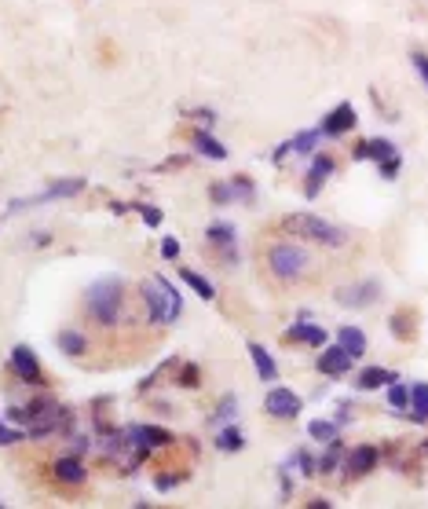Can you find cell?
<instances>
[{"instance_id":"6da1fadb","label":"cell","mask_w":428,"mask_h":509,"mask_svg":"<svg viewBox=\"0 0 428 509\" xmlns=\"http://www.w3.org/2000/svg\"><path fill=\"white\" fill-rule=\"evenodd\" d=\"M84 308L99 326H114L121 319V308H125V286L117 275H106L95 286H88V293H84Z\"/></svg>"},{"instance_id":"7a4b0ae2","label":"cell","mask_w":428,"mask_h":509,"mask_svg":"<svg viewBox=\"0 0 428 509\" xmlns=\"http://www.w3.org/2000/svg\"><path fill=\"white\" fill-rule=\"evenodd\" d=\"M143 301H147V308H151V319L162 323V326L176 323V319H179V308H184L179 293L168 286L165 275H154V279L143 282Z\"/></svg>"},{"instance_id":"3957f363","label":"cell","mask_w":428,"mask_h":509,"mask_svg":"<svg viewBox=\"0 0 428 509\" xmlns=\"http://www.w3.org/2000/svg\"><path fill=\"white\" fill-rule=\"evenodd\" d=\"M307 264H312V257H307L301 246H290V242H278V246L267 249V268H271V275L282 279V282L301 279V275L307 271Z\"/></svg>"},{"instance_id":"277c9868","label":"cell","mask_w":428,"mask_h":509,"mask_svg":"<svg viewBox=\"0 0 428 509\" xmlns=\"http://www.w3.org/2000/svg\"><path fill=\"white\" fill-rule=\"evenodd\" d=\"M286 227L297 231V235H304V238H312V242H318V246H344V242H348V231L344 227L329 224V220H318L312 213L290 216V220H286Z\"/></svg>"},{"instance_id":"5b68a950","label":"cell","mask_w":428,"mask_h":509,"mask_svg":"<svg viewBox=\"0 0 428 509\" xmlns=\"http://www.w3.org/2000/svg\"><path fill=\"white\" fill-rule=\"evenodd\" d=\"M264 407H267V414H275V418H297L301 414V396L290 388H271Z\"/></svg>"},{"instance_id":"8992f818","label":"cell","mask_w":428,"mask_h":509,"mask_svg":"<svg viewBox=\"0 0 428 509\" xmlns=\"http://www.w3.org/2000/svg\"><path fill=\"white\" fill-rule=\"evenodd\" d=\"M12 370L26 381V385H40V363H37V356L29 352L26 345L12 348Z\"/></svg>"},{"instance_id":"52a82bcc","label":"cell","mask_w":428,"mask_h":509,"mask_svg":"<svg viewBox=\"0 0 428 509\" xmlns=\"http://www.w3.org/2000/svg\"><path fill=\"white\" fill-rule=\"evenodd\" d=\"M351 125H355V110H351V103H340L337 110H329V114H326L323 132H326V136H340V132H348Z\"/></svg>"},{"instance_id":"ba28073f","label":"cell","mask_w":428,"mask_h":509,"mask_svg":"<svg viewBox=\"0 0 428 509\" xmlns=\"http://www.w3.org/2000/svg\"><path fill=\"white\" fill-rule=\"evenodd\" d=\"M348 367H351V356H348L340 345H337V348H326V352L318 356V370H323V374H333V377H340Z\"/></svg>"},{"instance_id":"9c48e42d","label":"cell","mask_w":428,"mask_h":509,"mask_svg":"<svg viewBox=\"0 0 428 509\" xmlns=\"http://www.w3.org/2000/svg\"><path fill=\"white\" fill-rule=\"evenodd\" d=\"M373 465H377V451H373V447H355L348 454V462H344V473L348 476H362V473H370Z\"/></svg>"},{"instance_id":"30bf717a","label":"cell","mask_w":428,"mask_h":509,"mask_svg":"<svg viewBox=\"0 0 428 509\" xmlns=\"http://www.w3.org/2000/svg\"><path fill=\"white\" fill-rule=\"evenodd\" d=\"M355 158H377V162H392L395 158V147L388 140H366L355 147Z\"/></svg>"},{"instance_id":"8fae6325","label":"cell","mask_w":428,"mask_h":509,"mask_svg":"<svg viewBox=\"0 0 428 509\" xmlns=\"http://www.w3.org/2000/svg\"><path fill=\"white\" fill-rule=\"evenodd\" d=\"M249 356H253V363H256V374H260V381H275L278 367H275L271 352H267L264 345H249Z\"/></svg>"},{"instance_id":"7c38bea8","label":"cell","mask_w":428,"mask_h":509,"mask_svg":"<svg viewBox=\"0 0 428 509\" xmlns=\"http://www.w3.org/2000/svg\"><path fill=\"white\" fill-rule=\"evenodd\" d=\"M333 173V162H329L326 154H318L315 162H312V173H307V198L318 195V187H323V179Z\"/></svg>"},{"instance_id":"4fadbf2b","label":"cell","mask_w":428,"mask_h":509,"mask_svg":"<svg viewBox=\"0 0 428 509\" xmlns=\"http://www.w3.org/2000/svg\"><path fill=\"white\" fill-rule=\"evenodd\" d=\"M290 341H304V345H326V330L323 326H312V323H297L290 326Z\"/></svg>"},{"instance_id":"5bb4252c","label":"cell","mask_w":428,"mask_h":509,"mask_svg":"<svg viewBox=\"0 0 428 509\" xmlns=\"http://www.w3.org/2000/svg\"><path fill=\"white\" fill-rule=\"evenodd\" d=\"M209 242L227 253V260L238 257V253H234V227H231V224H212V227H209Z\"/></svg>"},{"instance_id":"9a60e30c","label":"cell","mask_w":428,"mask_h":509,"mask_svg":"<svg viewBox=\"0 0 428 509\" xmlns=\"http://www.w3.org/2000/svg\"><path fill=\"white\" fill-rule=\"evenodd\" d=\"M340 348H344V352H348L351 359L366 352V337H362L359 326H344V330H340Z\"/></svg>"},{"instance_id":"2e32d148","label":"cell","mask_w":428,"mask_h":509,"mask_svg":"<svg viewBox=\"0 0 428 509\" xmlns=\"http://www.w3.org/2000/svg\"><path fill=\"white\" fill-rule=\"evenodd\" d=\"M395 374L392 370H384V367H366L359 374V388H381V385H392Z\"/></svg>"},{"instance_id":"e0dca14e","label":"cell","mask_w":428,"mask_h":509,"mask_svg":"<svg viewBox=\"0 0 428 509\" xmlns=\"http://www.w3.org/2000/svg\"><path fill=\"white\" fill-rule=\"evenodd\" d=\"M373 293H377V286L366 282V286H348V290H340V304H370L373 301Z\"/></svg>"},{"instance_id":"ac0fdd59","label":"cell","mask_w":428,"mask_h":509,"mask_svg":"<svg viewBox=\"0 0 428 509\" xmlns=\"http://www.w3.org/2000/svg\"><path fill=\"white\" fill-rule=\"evenodd\" d=\"M194 147L205 158H216V162H223V158H227V147H223L220 140H212L209 132H194Z\"/></svg>"},{"instance_id":"d6986e66","label":"cell","mask_w":428,"mask_h":509,"mask_svg":"<svg viewBox=\"0 0 428 509\" xmlns=\"http://www.w3.org/2000/svg\"><path fill=\"white\" fill-rule=\"evenodd\" d=\"M179 279H184V282L190 286V290H194V293L201 297V301H212V297H216V290H212V286H209L205 279H201L198 271H190V268H179Z\"/></svg>"},{"instance_id":"ffe728a7","label":"cell","mask_w":428,"mask_h":509,"mask_svg":"<svg viewBox=\"0 0 428 509\" xmlns=\"http://www.w3.org/2000/svg\"><path fill=\"white\" fill-rule=\"evenodd\" d=\"M55 476L62 484H84V469H81V462H73V458L55 462Z\"/></svg>"},{"instance_id":"44dd1931","label":"cell","mask_w":428,"mask_h":509,"mask_svg":"<svg viewBox=\"0 0 428 509\" xmlns=\"http://www.w3.org/2000/svg\"><path fill=\"white\" fill-rule=\"evenodd\" d=\"M139 447H162V443L168 440V432H162V429H132L128 432Z\"/></svg>"},{"instance_id":"7402d4cb","label":"cell","mask_w":428,"mask_h":509,"mask_svg":"<svg viewBox=\"0 0 428 509\" xmlns=\"http://www.w3.org/2000/svg\"><path fill=\"white\" fill-rule=\"evenodd\" d=\"M410 407H414V418L417 421H428V385H414Z\"/></svg>"},{"instance_id":"603a6c76","label":"cell","mask_w":428,"mask_h":509,"mask_svg":"<svg viewBox=\"0 0 428 509\" xmlns=\"http://www.w3.org/2000/svg\"><path fill=\"white\" fill-rule=\"evenodd\" d=\"M59 348H62L66 356H81V352H84V337H81L77 330H62V334H59Z\"/></svg>"},{"instance_id":"cb8c5ba5","label":"cell","mask_w":428,"mask_h":509,"mask_svg":"<svg viewBox=\"0 0 428 509\" xmlns=\"http://www.w3.org/2000/svg\"><path fill=\"white\" fill-rule=\"evenodd\" d=\"M307 432H312L315 440H323V443H329V440H337V429H333V421H312V425H307Z\"/></svg>"},{"instance_id":"d4e9b609","label":"cell","mask_w":428,"mask_h":509,"mask_svg":"<svg viewBox=\"0 0 428 509\" xmlns=\"http://www.w3.org/2000/svg\"><path fill=\"white\" fill-rule=\"evenodd\" d=\"M216 443H220L223 451H242V447H245V440H242L238 429H223L220 436H216Z\"/></svg>"},{"instance_id":"484cf974","label":"cell","mask_w":428,"mask_h":509,"mask_svg":"<svg viewBox=\"0 0 428 509\" xmlns=\"http://www.w3.org/2000/svg\"><path fill=\"white\" fill-rule=\"evenodd\" d=\"M337 465H340V443L329 440V451L323 454V462H318V473H333Z\"/></svg>"},{"instance_id":"4316f807","label":"cell","mask_w":428,"mask_h":509,"mask_svg":"<svg viewBox=\"0 0 428 509\" xmlns=\"http://www.w3.org/2000/svg\"><path fill=\"white\" fill-rule=\"evenodd\" d=\"M234 410H238V403H234V396H227L216 410H212V425H216V421H231V418H234Z\"/></svg>"},{"instance_id":"83f0119b","label":"cell","mask_w":428,"mask_h":509,"mask_svg":"<svg viewBox=\"0 0 428 509\" xmlns=\"http://www.w3.org/2000/svg\"><path fill=\"white\" fill-rule=\"evenodd\" d=\"M315 140H318V132H304V136H297V140L290 143V151H297V154H312Z\"/></svg>"},{"instance_id":"f1b7e54d","label":"cell","mask_w":428,"mask_h":509,"mask_svg":"<svg viewBox=\"0 0 428 509\" xmlns=\"http://www.w3.org/2000/svg\"><path fill=\"white\" fill-rule=\"evenodd\" d=\"M23 440V429H8L4 418H0V447H12V443Z\"/></svg>"},{"instance_id":"f546056e","label":"cell","mask_w":428,"mask_h":509,"mask_svg":"<svg viewBox=\"0 0 428 509\" xmlns=\"http://www.w3.org/2000/svg\"><path fill=\"white\" fill-rule=\"evenodd\" d=\"M392 407H399V410L410 407V392H406V385H395V381H392Z\"/></svg>"},{"instance_id":"4dcf8cb0","label":"cell","mask_w":428,"mask_h":509,"mask_svg":"<svg viewBox=\"0 0 428 509\" xmlns=\"http://www.w3.org/2000/svg\"><path fill=\"white\" fill-rule=\"evenodd\" d=\"M139 213H143V220H147L151 227L162 224V209H154V206H139Z\"/></svg>"},{"instance_id":"1f68e13d","label":"cell","mask_w":428,"mask_h":509,"mask_svg":"<svg viewBox=\"0 0 428 509\" xmlns=\"http://www.w3.org/2000/svg\"><path fill=\"white\" fill-rule=\"evenodd\" d=\"M176 253H179V242H176V238H165V242H162V257H165V260H173Z\"/></svg>"},{"instance_id":"d6a6232c","label":"cell","mask_w":428,"mask_h":509,"mask_svg":"<svg viewBox=\"0 0 428 509\" xmlns=\"http://www.w3.org/2000/svg\"><path fill=\"white\" fill-rule=\"evenodd\" d=\"M234 195H238V198H253V187L238 176V179H234Z\"/></svg>"},{"instance_id":"836d02e7","label":"cell","mask_w":428,"mask_h":509,"mask_svg":"<svg viewBox=\"0 0 428 509\" xmlns=\"http://www.w3.org/2000/svg\"><path fill=\"white\" fill-rule=\"evenodd\" d=\"M297 465H301V473H304V476H312V473H315V462L307 458V454H297Z\"/></svg>"},{"instance_id":"e575fe53","label":"cell","mask_w":428,"mask_h":509,"mask_svg":"<svg viewBox=\"0 0 428 509\" xmlns=\"http://www.w3.org/2000/svg\"><path fill=\"white\" fill-rule=\"evenodd\" d=\"M414 66H417V73L428 81V55H421V51H417V55H414Z\"/></svg>"}]
</instances>
